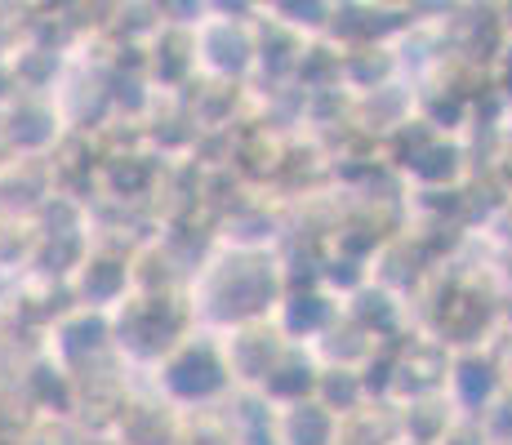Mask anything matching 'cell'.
I'll return each mask as SVG.
<instances>
[{"instance_id":"1","label":"cell","mask_w":512,"mask_h":445,"mask_svg":"<svg viewBox=\"0 0 512 445\" xmlns=\"http://www.w3.org/2000/svg\"><path fill=\"white\" fill-rule=\"evenodd\" d=\"M290 290L285 259L277 254H241V250H219L214 245L196 272L187 276L183 299L192 308L196 330L205 334H228L254 321H272L277 303Z\"/></svg>"},{"instance_id":"2","label":"cell","mask_w":512,"mask_h":445,"mask_svg":"<svg viewBox=\"0 0 512 445\" xmlns=\"http://www.w3.org/2000/svg\"><path fill=\"white\" fill-rule=\"evenodd\" d=\"M112 352L134 379H147L187 334L196 330L192 308L179 294H130L112 316Z\"/></svg>"},{"instance_id":"3","label":"cell","mask_w":512,"mask_h":445,"mask_svg":"<svg viewBox=\"0 0 512 445\" xmlns=\"http://www.w3.org/2000/svg\"><path fill=\"white\" fill-rule=\"evenodd\" d=\"M143 383L183 414L187 410H214V405L232 401V383H228V370H223L219 339L205 330L187 334L179 348L165 356Z\"/></svg>"},{"instance_id":"4","label":"cell","mask_w":512,"mask_h":445,"mask_svg":"<svg viewBox=\"0 0 512 445\" xmlns=\"http://www.w3.org/2000/svg\"><path fill=\"white\" fill-rule=\"evenodd\" d=\"M254 23L259 5H205L192 23L196 81L245 85L254 76Z\"/></svg>"},{"instance_id":"5","label":"cell","mask_w":512,"mask_h":445,"mask_svg":"<svg viewBox=\"0 0 512 445\" xmlns=\"http://www.w3.org/2000/svg\"><path fill=\"white\" fill-rule=\"evenodd\" d=\"M450 365H455V352L446 343L428 339L423 330H415L410 339H401L392 348L388 361V392H383V405H410L423 397H446L450 383Z\"/></svg>"},{"instance_id":"6","label":"cell","mask_w":512,"mask_h":445,"mask_svg":"<svg viewBox=\"0 0 512 445\" xmlns=\"http://www.w3.org/2000/svg\"><path fill=\"white\" fill-rule=\"evenodd\" d=\"M41 352L67 374V379H81V374L98 370V365L116 361V352H112V321H107V312L67 308L41 334Z\"/></svg>"},{"instance_id":"7","label":"cell","mask_w":512,"mask_h":445,"mask_svg":"<svg viewBox=\"0 0 512 445\" xmlns=\"http://www.w3.org/2000/svg\"><path fill=\"white\" fill-rule=\"evenodd\" d=\"M67 125L49 94H18L0 112V152L5 161H49L63 147Z\"/></svg>"},{"instance_id":"8","label":"cell","mask_w":512,"mask_h":445,"mask_svg":"<svg viewBox=\"0 0 512 445\" xmlns=\"http://www.w3.org/2000/svg\"><path fill=\"white\" fill-rule=\"evenodd\" d=\"M130 254H134V250H125V245L94 241L90 254L81 259V267L67 276V294H72V308L107 312V316L121 308V303L134 294V263H130Z\"/></svg>"},{"instance_id":"9","label":"cell","mask_w":512,"mask_h":445,"mask_svg":"<svg viewBox=\"0 0 512 445\" xmlns=\"http://www.w3.org/2000/svg\"><path fill=\"white\" fill-rule=\"evenodd\" d=\"M477 152L464 138H437L432 134L423 147L406 156L397 165V183L401 192H464V187L477 178Z\"/></svg>"},{"instance_id":"10","label":"cell","mask_w":512,"mask_h":445,"mask_svg":"<svg viewBox=\"0 0 512 445\" xmlns=\"http://www.w3.org/2000/svg\"><path fill=\"white\" fill-rule=\"evenodd\" d=\"M214 339H219L223 370H228V383H232V397H236V392H259L263 379L272 374V365L290 352V343L281 339V330L272 321L241 325V330L214 334Z\"/></svg>"},{"instance_id":"11","label":"cell","mask_w":512,"mask_h":445,"mask_svg":"<svg viewBox=\"0 0 512 445\" xmlns=\"http://www.w3.org/2000/svg\"><path fill=\"white\" fill-rule=\"evenodd\" d=\"M179 423H183V410L161 401L139 379L130 401L121 405V414H116L112 428H107L103 445H179Z\"/></svg>"},{"instance_id":"12","label":"cell","mask_w":512,"mask_h":445,"mask_svg":"<svg viewBox=\"0 0 512 445\" xmlns=\"http://www.w3.org/2000/svg\"><path fill=\"white\" fill-rule=\"evenodd\" d=\"M343 316H348L357 330H366L379 348H397L401 339L415 334V308L410 299H401L397 290L379 281H366L348 303H343Z\"/></svg>"},{"instance_id":"13","label":"cell","mask_w":512,"mask_h":445,"mask_svg":"<svg viewBox=\"0 0 512 445\" xmlns=\"http://www.w3.org/2000/svg\"><path fill=\"white\" fill-rule=\"evenodd\" d=\"M401 81H410V76H406V63H401L397 41H370V45L339 49V89L348 98H370Z\"/></svg>"},{"instance_id":"14","label":"cell","mask_w":512,"mask_h":445,"mask_svg":"<svg viewBox=\"0 0 512 445\" xmlns=\"http://www.w3.org/2000/svg\"><path fill=\"white\" fill-rule=\"evenodd\" d=\"M339 312H343V303L330 299V294L317 290V285H290L285 299L277 303V312H272V325L281 330V339L290 343V348L308 352L312 343L339 321Z\"/></svg>"},{"instance_id":"15","label":"cell","mask_w":512,"mask_h":445,"mask_svg":"<svg viewBox=\"0 0 512 445\" xmlns=\"http://www.w3.org/2000/svg\"><path fill=\"white\" fill-rule=\"evenodd\" d=\"M446 397L459 410V419H486L490 405L504 397V379H499L495 352H459L450 365Z\"/></svg>"},{"instance_id":"16","label":"cell","mask_w":512,"mask_h":445,"mask_svg":"<svg viewBox=\"0 0 512 445\" xmlns=\"http://www.w3.org/2000/svg\"><path fill=\"white\" fill-rule=\"evenodd\" d=\"M317 374H321V365L312 361V352L290 348L277 365H272V374L263 379V388L254 392V397H259L263 405H272V410H285V405L312 401V392H317Z\"/></svg>"},{"instance_id":"17","label":"cell","mask_w":512,"mask_h":445,"mask_svg":"<svg viewBox=\"0 0 512 445\" xmlns=\"http://www.w3.org/2000/svg\"><path fill=\"white\" fill-rule=\"evenodd\" d=\"M308 352H312V361H317L321 370H357L361 374L370 365V356L383 352V348L370 339L366 330H357V325H352L348 316L339 312V321H334Z\"/></svg>"},{"instance_id":"18","label":"cell","mask_w":512,"mask_h":445,"mask_svg":"<svg viewBox=\"0 0 512 445\" xmlns=\"http://www.w3.org/2000/svg\"><path fill=\"white\" fill-rule=\"evenodd\" d=\"M392 414H397V437L415 445H437L459 423V410L450 405V397H423V401L397 405Z\"/></svg>"},{"instance_id":"19","label":"cell","mask_w":512,"mask_h":445,"mask_svg":"<svg viewBox=\"0 0 512 445\" xmlns=\"http://www.w3.org/2000/svg\"><path fill=\"white\" fill-rule=\"evenodd\" d=\"M339 419L330 410H321L317 401H299L277 410V437L281 445H334Z\"/></svg>"},{"instance_id":"20","label":"cell","mask_w":512,"mask_h":445,"mask_svg":"<svg viewBox=\"0 0 512 445\" xmlns=\"http://www.w3.org/2000/svg\"><path fill=\"white\" fill-rule=\"evenodd\" d=\"M259 14L285 32L303 36V41H321L330 32L334 0H268V5H259Z\"/></svg>"},{"instance_id":"21","label":"cell","mask_w":512,"mask_h":445,"mask_svg":"<svg viewBox=\"0 0 512 445\" xmlns=\"http://www.w3.org/2000/svg\"><path fill=\"white\" fill-rule=\"evenodd\" d=\"M312 401H317L321 410H330L334 419H348V414H357V410H366L370 405L366 383H361L357 370H321Z\"/></svg>"},{"instance_id":"22","label":"cell","mask_w":512,"mask_h":445,"mask_svg":"<svg viewBox=\"0 0 512 445\" xmlns=\"http://www.w3.org/2000/svg\"><path fill=\"white\" fill-rule=\"evenodd\" d=\"M179 445H236V423L228 405L214 410H187L179 423Z\"/></svg>"},{"instance_id":"23","label":"cell","mask_w":512,"mask_h":445,"mask_svg":"<svg viewBox=\"0 0 512 445\" xmlns=\"http://www.w3.org/2000/svg\"><path fill=\"white\" fill-rule=\"evenodd\" d=\"M437 445H495V441L486 437V428H481L477 419H459L455 428H450V432H446V437H441Z\"/></svg>"},{"instance_id":"24","label":"cell","mask_w":512,"mask_h":445,"mask_svg":"<svg viewBox=\"0 0 512 445\" xmlns=\"http://www.w3.org/2000/svg\"><path fill=\"white\" fill-rule=\"evenodd\" d=\"M392 445H415V441H401V437H397V441H392Z\"/></svg>"}]
</instances>
